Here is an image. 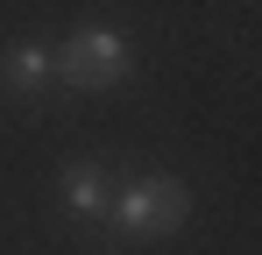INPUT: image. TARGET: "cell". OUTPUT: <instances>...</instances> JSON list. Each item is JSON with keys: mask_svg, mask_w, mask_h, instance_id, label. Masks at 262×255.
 <instances>
[{"mask_svg": "<svg viewBox=\"0 0 262 255\" xmlns=\"http://www.w3.org/2000/svg\"><path fill=\"white\" fill-rule=\"evenodd\" d=\"M50 64H57V85H71V92H106V85L128 78V42L114 29H85V36L64 42Z\"/></svg>", "mask_w": 262, "mask_h": 255, "instance_id": "cell-1", "label": "cell"}, {"mask_svg": "<svg viewBox=\"0 0 262 255\" xmlns=\"http://www.w3.org/2000/svg\"><path fill=\"white\" fill-rule=\"evenodd\" d=\"M191 213V192L177 177H142L121 192V234H177Z\"/></svg>", "mask_w": 262, "mask_h": 255, "instance_id": "cell-2", "label": "cell"}, {"mask_svg": "<svg viewBox=\"0 0 262 255\" xmlns=\"http://www.w3.org/2000/svg\"><path fill=\"white\" fill-rule=\"evenodd\" d=\"M0 85H7V99H43L50 85H57L50 50H7L0 57Z\"/></svg>", "mask_w": 262, "mask_h": 255, "instance_id": "cell-3", "label": "cell"}, {"mask_svg": "<svg viewBox=\"0 0 262 255\" xmlns=\"http://www.w3.org/2000/svg\"><path fill=\"white\" fill-rule=\"evenodd\" d=\"M64 199L78 213H106V170L99 163H71L64 170Z\"/></svg>", "mask_w": 262, "mask_h": 255, "instance_id": "cell-4", "label": "cell"}]
</instances>
